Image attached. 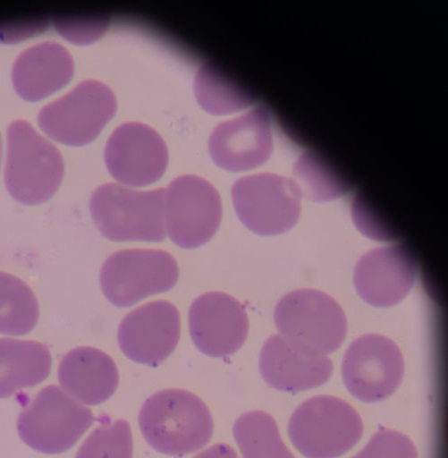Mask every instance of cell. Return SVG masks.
Listing matches in <instances>:
<instances>
[{
    "instance_id": "obj_1",
    "label": "cell",
    "mask_w": 448,
    "mask_h": 458,
    "mask_svg": "<svg viewBox=\"0 0 448 458\" xmlns=\"http://www.w3.org/2000/svg\"><path fill=\"white\" fill-rule=\"evenodd\" d=\"M140 431L156 451L182 456L206 445L214 420L206 403L187 390L170 388L148 397L139 413Z\"/></svg>"
},
{
    "instance_id": "obj_2",
    "label": "cell",
    "mask_w": 448,
    "mask_h": 458,
    "mask_svg": "<svg viewBox=\"0 0 448 458\" xmlns=\"http://www.w3.org/2000/svg\"><path fill=\"white\" fill-rule=\"evenodd\" d=\"M274 320L279 335L311 356L336 351L347 333V319L339 303L315 289H299L283 296L275 306Z\"/></svg>"
},
{
    "instance_id": "obj_3",
    "label": "cell",
    "mask_w": 448,
    "mask_h": 458,
    "mask_svg": "<svg viewBox=\"0 0 448 458\" xmlns=\"http://www.w3.org/2000/svg\"><path fill=\"white\" fill-rule=\"evenodd\" d=\"M63 162L58 149L23 120L7 131L4 183L11 196L24 205L47 201L58 190Z\"/></svg>"
},
{
    "instance_id": "obj_4",
    "label": "cell",
    "mask_w": 448,
    "mask_h": 458,
    "mask_svg": "<svg viewBox=\"0 0 448 458\" xmlns=\"http://www.w3.org/2000/svg\"><path fill=\"white\" fill-rule=\"evenodd\" d=\"M165 188L134 191L116 183L95 190L89 199L92 220L100 233L114 242H162Z\"/></svg>"
},
{
    "instance_id": "obj_5",
    "label": "cell",
    "mask_w": 448,
    "mask_h": 458,
    "mask_svg": "<svg viewBox=\"0 0 448 458\" xmlns=\"http://www.w3.org/2000/svg\"><path fill=\"white\" fill-rule=\"evenodd\" d=\"M288 433L296 449L307 458H336L352 448L363 433L357 411L331 395L312 397L292 414Z\"/></svg>"
},
{
    "instance_id": "obj_6",
    "label": "cell",
    "mask_w": 448,
    "mask_h": 458,
    "mask_svg": "<svg viewBox=\"0 0 448 458\" xmlns=\"http://www.w3.org/2000/svg\"><path fill=\"white\" fill-rule=\"evenodd\" d=\"M93 422L89 408L51 385L42 388L22 409L17 431L33 450L55 454L72 448Z\"/></svg>"
},
{
    "instance_id": "obj_7",
    "label": "cell",
    "mask_w": 448,
    "mask_h": 458,
    "mask_svg": "<svg viewBox=\"0 0 448 458\" xmlns=\"http://www.w3.org/2000/svg\"><path fill=\"white\" fill-rule=\"evenodd\" d=\"M179 276L173 256L163 250L128 249L111 254L100 269V285L116 307H129L172 289Z\"/></svg>"
},
{
    "instance_id": "obj_8",
    "label": "cell",
    "mask_w": 448,
    "mask_h": 458,
    "mask_svg": "<svg viewBox=\"0 0 448 458\" xmlns=\"http://www.w3.org/2000/svg\"><path fill=\"white\" fill-rule=\"evenodd\" d=\"M301 196L297 182L274 174L242 177L232 187L239 219L258 235H276L292 228L300 215Z\"/></svg>"
},
{
    "instance_id": "obj_9",
    "label": "cell",
    "mask_w": 448,
    "mask_h": 458,
    "mask_svg": "<svg viewBox=\"0 0 448 458\" xmlns=\"http://www.w3.org/2000/svg\"><path fill=\"white\" fill-rule=\"evenodd\" d=\"M116 100L112 90L97 81H84L38 114L41 130L51 139L70 146L94 140L112 118Z\"/></svg>"
},
{
    "instance_id": "obj_10",
    "label": "cell",
    "mask_w": 448,
    "mask_h": 458,
    "mask_svg": "<svg viewBox=\"0 0 448 458\" xmlns=\"http://www.w3.org/2000/svg\"><path fill=\"white\" fill-rule=\"evenodd\" d=\"M164 222L170 240L183 249L207 243L222 219V201L216 189L197 175L174 179L165 191Z\"/></svg>"
},
{
    "instance_id": "obj_11",
    "label": "cell",
    "mask_w": 448,
    "mask_h": 458,
    "mask_svg": "<svg viewBox=\"0 0 448 458\" xmlns=\"http://www.w3.org/2000/svg\"><path fill=\"white\" fill-rule=\"evenodd\" d=\"M404 373L402 354L390 338L367 334L348 347L342 376L348 391L364 403L382 401L400 386Z\"/></svg>"
},
{
    "instance_id": "obj_12",
    "label": "cell",
    "mask_w": 448,
    "mask_h": 458,
    "mask_svg": "<svg viewBox=\"0 0 448 458\" xmlns=\"http://www.w3.org/2000/svg\"><path fill=\"white\" fill-rule=\"evenodd\" d=\"M181 335V318L168 301L141 305L121 321L117 339L130 360L151 367L161 364L174 351Z\"/></svg>"
},
{
    "instance_id": "obj_13",
    "label": "cell",
    "mask_w": 448,
    "mask_h": 458,
    "mask_svg": "<svg viewBox=\"0 0 448 458\" xmlns=\"http://www.w3.org/2000/svg\"><path fill=\"white\" fill-rule=\"evenodd\" d=\"M105 161L116 181L127 186L142 187L163 175L168 154L163 139L155 130L143 123H126L110 136Z\"/></svg>"
},
{
    "instance_id": "obj_14",
    "label": "cell",
    "mask_w": 448,
    "mask_h": 458,
    "mask_svg": "<svg viewBox=\"0 0 448 458\" xmlns=\"http://www.w3.org/2000/svg\"><path fill=\"white\" fill-rule=\"evenodd\" d=\"M189 330L192 342L204 354L224 358L244 344L249 332L245 307L222 292L206 293L191 303Z\"/></svg>"
},
{
    "instance_id": "obj_15",
    "label": "cell",
    "mask_w": 448,
    "mask_h": 458,
    "mask_svg": "<svg viewBox=\"0 0 448 458\" xmlns=\"http://www.w3.org/2000/svg\"><path fill=\"white\" fill-rule=\"evenodd\" d=\"M416 262L402 245L373 249L358 260L353 283L359 295L376 307H389L402 301L413 286Z\"/></svg>"
},
{
    "instance_id": "obj_16",
    "label": "cell",
    "mask_w": 448,
    "mask_h": 458,
    "mask_svg": "<svg viewBox=\"0 0 448 458\" xmlns=\"http://www.w3.org/2000/svg\"><path fill=\"white\" fill-rule=\"evenodd\" d=\"M272 148L269 116L261 107L220 123L209 139L214 162L232 172L260 165L269 158Z\"/></svg>"
},
{
    "instance_id": "obj_17",
    "label": "cell",
    "mask_w": 448,
    "mask_h": 458,
    "mask_svg": "<svg viewBox=\"0 0 448 458\" xmlns=\"http://www.w3.org/2000/svg\"><path fill=\"white\" fill-rule=\"evenodd\" d=\"M259 372L269 386L283 392H299L325 383L332 375L333 363L327 356L306 354L281 335H273L261 348Z\"/></svg>"
},
{
    "instance_id": "obj_18",
    "label": "cell",
    "mask_w": 448,
    "mask_h": 458,
    "mask_svg": "<svg viewBox=\"0 0 448 458\" xmlns=\"http://www.w3.org/2000/svg\"><path fill=\"white\" fill-rule=\"evenodd\" d=\"M60 387L84 405L106 402L115 392L119 372L114 360L103 351L77 347L67 352L58 367Z\"/></svg>"
},
{
    "instance_id": "obj_19",
    "label": "cell",
    "mask_w": 448,
    "mask_h": 458,
    "mask_svg": "<svg viewBox=\"0 0 448 458\" xmlns=\"http://www.w3.org/2000/svg\"><path fill=\"white\" fill-rule=\"evenodd\" d=\"M72 55L63 46L44 42L22 52L13 64L14 89L27 101H38L63 88L73 73Z\"/></svg>"
},
{
    "instance_id": "obj_20",
    "label": "cell",
    "mask_w": 448,
    "mask_h": 458,
    "mask_svg": "<svg viewBox=\"0 0 448 458\" xmlns=\"http://www.w3.org/2000/svg\"><path fill=\"white\" fill-rule=\"evenodd\" d=\"M52 366L48 347L39 342L0 338V398L44 381Z\"/></svg>"
},
{
    "instance_id": "obj_21",
    "label": "cell",
    "mask_w": 448,
    "mask_h": 458,
    "mask_svg": "<svg viewBox=\"0 0 448 458\" xmlns=\"http://www.w3.org/2000/svg\"><path fill=\"white\" fill-rule=\"evenodd\" d=\"M232 433L243 458H295L282 440L275 419L267 412L243 413L235 420Z\"/></svg>"
},
{
    "instance_id": "obj_22",
    "label": "cell",
    "mask_w": 448,
    "mask_h": 458,
    "mask_svg": "<svg viewBox=\"0 0 448 458\" xmlns=\"http://www.w3.org/2000/svg\"><path fill=\"white\" fill-rule=\"evenodd\" d=\"M38 318V302L31 288L19 277L0 271V334L26 335Z\"/></svg>"
},
{
    "instance_id": "obj_23",
    "label": "cell",
    "mask_w": 448,
    "mask_h": 458,
    "mask_svg": "<svg viewBox=\"0 0 448 458\" xmlns=\"http://www.w3.org/2000/svg\"><path fill=\"white\" fill-rule=\"evenodd\" d=\"M194 89L200 106L215 114L239 111L252 103L249 94L207 64L198 71Z\"/></svg>"
},
{
    "instance_id": "obj_24",
    "label": "cell",
    "mask_w": 448,
    "mask_h": 458,
    "mask_svg": "<svg viewBox=\"0 0 448 458\" xmlns=\"http://www.w3.org/2000/svg\"><path fill=\"white\" fill-rule=\"evenodd\" d=\"M133 442L125 420H107L96 428L79 448L75 458H132Z\"/></svg>"
},
{
    "instance_id": "obj_25",
    "label": "cell",
    "mask_w": 448,
    "mask_h": 458,
    "mask_svg": "<svg viewBox=\"0 0 448 458\" xmlns=\"http://www.w3.org/2000/svg\"><path fill=\"white\" fill-rule=\"evenodd\" d=\"M294 174L301 195L316 200H328L345 191L344 184L314 156L305 153L297 161Z\"/></svg>"
},
{
    "instance_id": "obj_26",
    "label": "cell",
    "mask_w": 448,
    "mask_h": 458,
    "mask_svg": "<svg viewBox=\"0 0 448 458\" xmlns=\"http://www.w3.org/2000/svg\"><path fill=\"white\" fill-rule=\"evenodd\" d=\"M413 442L401 432L379 429L366 446L351 458H417Z\"/></svg>"
},
{
    "instance_id": "obj_27",
    "label": "cell",
    "mask_w": 448,
    "mask_h": 458,
    "mask_svg": "<svg viewBox=\"0 0 448 458\" xmlns=\"http://www.w3.org/2000/svg\"><path fill=\"white\" fill-rule=\"evenodd\" d=\"M59 34L70 42L86 45L98 39L108 27V20L103 16L63 17L55 21Z\"/></svg>"
},
{
    "instance_id": "obj_28",
    "label": "cell",
    "mask_w": 448,
    "mask_h": 458,
    "mask_svg": "<svg viewBox=\"0 0 448 458\" xmlns=\"http://www.w3.org/2000/svg\"><path fill=\"white\" fill-rule=\"evenodd\" d=\"M46 27V22L43 20L0 23V41L18 42L41 32Z\"/></svg>"
},
{
    "instance_id": "obj_29",
    "label": "cell",
    "mask_w": 448,
    "mask_h": 458,
    "mask_svg": "<svg viewBox=\"0 0 448 458\" xmlns=\"http://www.w3.org/2000/svg\"><path fill=\"white\" fill-rule=\"evenodd\" d=\"M193 458H238V455L231 445L218 443L200 452Z\"/></svg>"
},
{
    "instance_id": "obj_30",
    "label": "cell",
    "mask_w": 448,
    "mask_h": 458,
    "mask_svg": "<svg viewBox=\"0 0 448 458\" xmlns=\"http://www.w3.org/2000/svg\"><path fill=\"white\" fill-rule=\"evenodd\" d=\"M0 157H1V138H0Z\"/></svg>"
}]
</instances>
